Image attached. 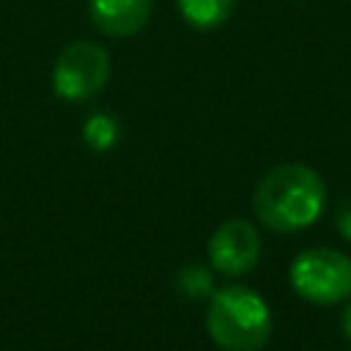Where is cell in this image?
I'll list each match as a JSON object with an SVG mask.
<instances>
[{"mask_svg": "<svg viewBox=\"0 0 351 351\" xmlns=\"http://www.w3.org/2000/svg\"><path fill=\"white\" fill-rule=\"evenodd\" d=\"M110 55L101 44L77 38L60 49L52 66V90L63 101H88L99 96L110 80Z\"/></svg>", "mask_w": 351, "mask_h": 351, "instance_id": "cell-4", "label": "cell"}, {"mask_svg": "<svg viewBox=\"0 0 351 351\" xmlns=\"http://www.w3.org/2000/svg\"><path fill=\"white\" fill-rule=\"evenodd\" d=\"M118 134H121V126L118 121L110 115V112H96L85 121L82 126V137L85 143L93 148V151H107L118 143Z\"/></svg>", "mask_w": 351, "mask_h": 351, "instance_id": "cell-8", "label": "cell"}, {"mask_svg": "<svg viewBox=\"0 0 351 351\" xmlns=\"http://www.w3.org/2000/svg\"><path fill=\"white\" fill-rule=\"evenodd\" d=\"M206 329L222 351H261L271 337V313L247 285H225L211 293Z\"/></svg>", "mask_w": 351, "mask_h": 351, "instance_id": "cell-2", "label": "cell"}, {"mask_svg": "<svg viewBox=\"0 0 351 351\" xmlns=\"http://www.w3.org/2000/svg\"><path fill=\"white\" fill-rule=\"evenodd\" d=\"M343 329H346V335L351 337V304L343 310Z\"/></svg>", "mask_w": 351, "mask_h": 351, "instance_id": "cell-11", "label": "cell"}, {"mask_svg": "<svg viewBox=\"0 0 351 351\" xmlns=\"http://www.w3.org/2000/svg\"><path fill=\"white\" fill-rule=\"evenodd\" d=\"M208 258L222 274H247L261 258V236L247 219H228L214 230L208 241Z\"/></svg>", "mask_w": 351, "mask_h": 351, "instance_id": "cell-5", "label": "cell"}, {"mask_svg": "<svg viewBox=\"0 0 351 351\" xmlns=\"http://www.w3.org/2000/svg\"><path fill=\"white\" fill-rule=\"evenodd\" d=\"M178 291H184L192 299H197L203 293H211V274L203 266H186L178 274Z\"/></svg>", "mask_w": 351, "mask_h": 351, "instance_id": "cell-9", "label": "cell"}, {"mask_svg": "<svg viewBox=\"0 0 351 351\" xmlns=\"http://www.w3.org/2000/svg\"><path fill=\"white\" fill-rule=\"evenodd\" d=\"M326 206V186L321 176L299 162L271 167L252 192L255 217L277 230L293 233L310 228Z\"/></svg>", "mask_w": 351, "mask_h": 351, "instance_id": "cell-1", "label": "cell"}, {"mask_svg": "<svg viewBox=\"0 0 351 351\" xmlns=\"http://www.w3.org/2000/svg\"><path fill=\"white\" fill-rule=\"evenodd\" d=\"M154 11V0H88V14L96 30L112 38L140 33Z\"/></svg>", "mask_w": 351, "mask_h": 351, "instance_id": "cell-6", "label": "cell"}, {"mask_svg": "<svg viewBox=\"0 0 351 351\" xmlns=\"http://www.w3.org/2000/svg\"><path fill=\"white\" fill-rule=\"evenodd\" d=\"M335 228H337V233H340L343 239L351 241V195L340 203V208H337V214H335Z\"/></svg>", "mask_w": 351, "mask_h": 351, "instance_id": "cell-10", "label": "cell"}, {"mask_svg": "<svg viewBox=\"0 0 351 351\" xmlns=\"http://www.w3.org/2000/svg\"><path fill=\"white\" fill-rule=\"evenodd\" d=\"M288 280L313 304H340L351 296V258L329 247L304 250L293 258Z\"/></svg>", "mask_w": 351, "mask_h": 351, "instance_id": "cell-3", "label": "cell"}, {"mask_svg": "<svg viewBox=\"0 0 351 351\" xmlns=\"http://www.w3.org/2000/svg\"><path fill=\"white\" fill-rule=\"evenodd\" d=\"M178 14L184 16V22L195 30H217L222 27L233 8L236 0H176Z\"/></svg>", "mask_w": 351, "mask_h": 351, "instance_id": "cell-7", "label": "cell"}]
</instances>
